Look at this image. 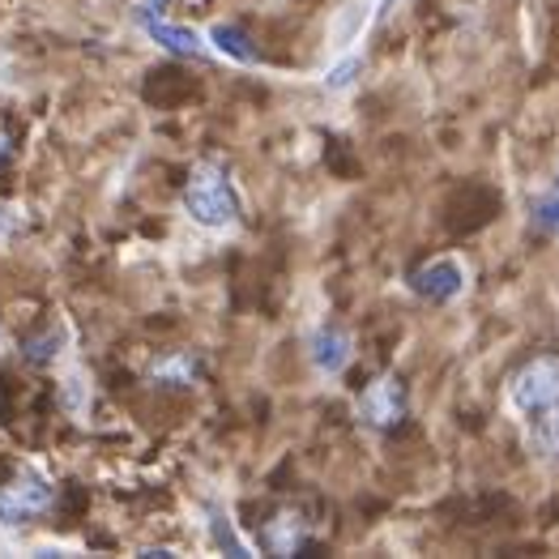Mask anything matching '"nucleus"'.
Returning a JSON list of instances; mask_svg holds the SVG:
<instances>
[{
    "label": "nucleus",
    "mask_w": 559,
    "mask_h": 559,
    "mask_svg": "<svg viewBox=\"0 0 559 559\" xmlns=\"http://www.w3.org/2000/svg\"><path fill=\"white\" fill-rule=\"evenodd\" d=\"M525 440L534 449V457H559V402L538 415L534 423H525Z\"/></svg>",
    "instance_id": "obj_11"
},
{
    "label": "nucleus",
    "mask_w": 559,
    "mask_h": 559,
    "mask_svg": "<svg viewBox=\"0 0 559 559\" xmlns=\"http://www.w3.org/2000/svg\"><path fill=\"white\" fill-rule=\"evenodd\" d=\"M210 51L214 56H227V60H235V64H261V51H257V44L235 26V22H218V26H210Z\"/></svg>",
    "instance_id": "obj_9"
},
{
    "label": "nucleus",
    "mask_w": 559,
    "mask_h": 559,
    "mask_svg": "<svg viewBox=\"0 0 559 559\" xmlns=\"http://www.w3.org/2000/svg\"><path fill=\"white\" fill-rule=\"evenodd\" d=\"M406 290L419 295L423 304H440V308L457 304V299H466L469 290V265L462 257H436V261H427V265L406 274Z\"/></svg>",
    "instance_id": "obj_4"
},
{
    "label": "nucleus",
    "mask_w": 559,
    "mask_h": 559,
    "mask_svg": "<svg viewBox=\"0 0 559 559\" xmlns=\"http://www.w3.org/2000/svg\"><path fill=\"white\" fill-rule=\"evenodd\" d=\"M261 547H265L270 556H299V551H308V547H312L308 521L286 509V513H278L274 521H265V530H261Z\"/></svg>",
    "instance_id": "obj_8"
},
{
    "label": "nucleus",
    "mask_w": 559,
    "mask_h": 559,
    "mask_svg": "<svg viewBox=\"0 0 559 559\" xmlns=\"http://www.w3.org/2000/svg\"><path fill=\"white\" fill-rule=\"evenodd\" d=\"M530 223H534L543 235H559V171L551 176L547 192L530 205Z\"/></svg>",
    "instance_id": "obj_12"
},
{
    "label": "nucleus",
    "mask_w": 559,
    "mask_h": 559,
    "mask_svg": "<svg viewBox=\"0 0 559 559\" xmlns=\"http://www.w3.org/2000/svg\"><path fill=\"white\" fill-rule=\"evenodd\" d=\"M210 538H214V547H218L223 556H239V559L252 556V547H248V543L235 534L231 516L223 513V509H214V513H210Z\"/></svg>",
    "instance_id": "obj_13"
},
{
    "label": "nucleus",
    "mask_w": 559,
    "mask_h": 559,
    "mask_svg": "<svg viewBox=\"0 0 559 559\" xmlns=\"http://www.w3.org/2000/svg\"><path fill=\"white\" fill-rule=\"evenodd\" d=\"M9 158V129H0V163Z\"/></svg>",
    "instance_id": "obj_19"
},
{
    "label": "nucleus",
    "mask_w": 559,
    "mask_h": 559,
    "mask_svg": "<svg viewBox=\"0 0 559 559\" xmlns=\"http://www.w3.org/2000/svg\"><path fill=\"white\" fill-rule=\"evenodd\" d=\"M504 402H509V415L521 427L534 423L538 415H547L559 402V359L556 355H543V359H530L509 376V389H504Z\"/></svg>",
    "instance_id": "obj_2"
},
{
    "label": "nucleus",
    "mask_w": 559,
    "mask_h": 559,
    "mask_svg": "<svg viewBox=\"0 0 559 559\" xmlns=\"http://www.w3.org/2000/svg\"><path fill=\"white\" fill-rule=\"evenodd\" d=\"M359 73H364V47H346V51H342V56L325 69L321 86H325L329 94H342L359 82Z\"/></svg>",
    "instance_id": "obj_10"
},
{
    "label": "nucleus",
    "mask_w": 559,
    "mask_h": 559,
    "mask_svg": "<svg viewBox=\"0 0 559 559\" xmlns=\"http://www.w3.org/2000/svg\"><path fill=\"white\" fill-rule=\"evenodd\" d=\"M60 342H64V333H60V329H51L47 337H31V342H26L22 350H26V359H31V364H51V359H56V346H60Z\"/></svg>",
    "instance_id": "obj_15"
},
{
    "label": "nucleus",
    "mask_w": 559,
    "mask_h": 559,
    "mask_svg": "<svg viewBox=\"0 0 559 559\" xmlns=\"http://www.w3.org/2000/svg\"><path fill=\"white\" fill-rule=\"evenodd\" d=\"M78 384H82V380H69V393H64V406H69V411H78V406H86V393H82Z\"/></svg>",
    "instance_id": "obj_18"
},
{
    "label": "nucleus",
    "mask_w": 559,
    "mask_h": 559,
    "mask_svg": "<svg viewBox=\"0 0 559 559\" xmlns=\"http://www.w3.org/2000/svg\"><path fill=\"white\" fill-rule=\"evenodd\" d=\"M355 415H359L364 427H372V431H397L406 423V415H411V389H406V380L397 372L376 376L372 384L359 393Z\"/></svg>",
    "instance_id": "obj_3"
},
{
    "label": "nucleus",
    "mask_w": 559,
    "mask_h": 559,
    "mask_svg": "<svg viewBox=\"0 0 559 559\" xmlns=\"http://www.w3.org/2000/svg\"><path fill=\"white\" fill-rule=\"evenodd\" d=\"M201 9V4H210V0H141L138 9L141 13H167V9Z\"/></svg>",
    "instance_id": "obj_17"
},
{
    "label": "nucleus",
    "mask_w": 559,
    "mask_h": 559,
    "mask_svg": "<svg viewBox=\"0 0 559 559\" xmlns=\"http://www.w3.org/2000/svg\"><path fill=\"white\" fill-rule=\"evenodd\" d=\"M185 210L188 218L205 231H231L243 214L239 205V192H235L231 176L223 163H197L185 180Z\"/></svg>",
    "instance_id": "obj_1"
},
{
    "label": "nucleus",
    "mask_w": 559,
    "mask_h": 559,
    "mask_svg": "<svg viewBox=\"0 0 559 559\" xmlns=\"http://www.w3.org/2000/svg\"><path fill=\"white\" fill-rule=\"evenodd\" d=\"M154 376L167 380V384H192V380H197V359H192V355H171L167 364L154 368Z\"/></svg>",
    "instance_id": "obj_14"
},
{
    "label": "nucleus",
    "mask_w": 559,
    "mask_h": 559,
    "mask_svg": "<svg viewBox=\"0 0 559 559\" xmlns=\"http://www.w3.org/2000/svg\"><path fill=\"white\" fill-rule=\"evenodd\" d=\"M308 364L317 368V376L337 380V376L355 364V337H350V329L333 325V321L317 329L308 337Z\"/></svg>",
    "instance_id": "obj_5"
},
{
    "label": "nucleus",
    "mask_w": 559,
    "mask_h": 559,
    "mask_svg": "<svg viewBox=\"0 0 559 559\" xmlns=\"http://www.w3.org/2000/svg\"><path fill=\"white\" fill-rule=\"evenodd\" d=\"M51 496H56L51 483L39 478V474H31V478H22V483L0 491V521L4 525H31L51 504Z\"/></svg>",
    "instance_id": "obj_6"
},
{
    "label": "nucleus",
    "mask_w": 559,
    "mask_h": 559,
    "mask_svg": "<svg viewBox=\"0 0 559 559\" xmlns=\"http://www.w3.org/2000/svg\"><path fill=\"white\" fill-rule=\"evenodd\" d=\"M22 227H26V223H22V214H17L13 205H0V243H9Z\"/></svg>",
    "instance_id": "obj_16"
},
{
    "label": "nucleus",
    "mask_w": 559,
    "mask_h": 559,
    "mask_svg": "<svg viewBox=\"0 0 559 559\" xmlns=\"http://www.w3.org/2000/svg\"><path fill=\"white\" fill-rule=\"evenodd\" d=\"M138 26L154 39L158 47H167L171 56L180 60H210V47L197 31H188L180 22H167V13H141L138 9Z\"/></svg>",
    "instance_id": "obj_7"
}]
</instances>
